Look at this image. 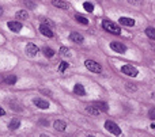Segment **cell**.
<instances>
[{
  "label": "cell",
  "instance_id": "obj_24",
  "mask_svg": "<svg viewBox=\"0 0 155 137\" xmlns=\"http://www.w3.org/2000/svg\"><path fill=\"white\" fill-rule=\"evenodd\" d=\"M83 8H84L87 12H93L94 11V5L91 4V3H88V2H86L84 4H83Z\"/></svg>",
  "mask_w": 155,
  "mask_h": 137
},
{
  "label": "cell",
  "instance_id": "obj_17",
  "mask_svg": "<svg viewBox=\"0 0 155 137\" xmlns=\"http://www.w3.org/2000/svg\"><path fill=\"white\" fill-rule=\"evenodd\" d=\"M3 83H4V84H8V86H12V84L16 83V76H14V75L5 76V78L3 79Z\"/></svg>",
  "mask_w": 155,
  "mask_h": 137
},
{
  "label": "cell",
  "instance_id": "obj_12",
  "mask_svg": "<svg viewBox=\"0 0 155 137\" xmlns=\"http://www.w3.org/2000/svg\"><path fill=\"white\" fill-rule=\"evenodd\" d=\"M70 40L74 41V42H76V43H82L83 41H84V38H83V35L79 34V33H71V34H70Z\"/></svg>",
  "mask_w": 155,
  "mask_h": 137
},
{
  "label": "cell",
  "instance_id": "obj_4",
  "mask_svg": "<svg viewBox=\"0 0 155 137\" xmlns=\"http://www.w3.org/2000/svg\"><path fill=\"white\" fill-rule=\"evenodd\" d=\"M121 72L125 73L127 76H132V78H136L137 76V69L134 67V65H124V67H121Z\"/></svg>",
  "mask_w": 155,
  "mask_h": 137
},
{
  "label": "cell",
  "instance_id": "obj_14",
  "mask_svg": "<svg viewBox=\"0 0 155 137\" xmlns=\"http://www.w3.org/2000/svg\"><path fill=\"white\" fill-rule=\"evenodd\" d=\"M74 92H75L76 95H80V97L86 95V90H84V87H83L80 83L75 84V87H74Z\"/></svg>",
  "mask_w": 155,
  "mask_h": 137
},
{
  "label": "cell",
  "instance_id": "obj_32",
  "mask_svg": "<svg viewBox=\"0 0 155 137\" xmlns=\"http://www.w3.org/2000/svg\"><path fill=\"white\" fill-rule=\"evenodd\" d=\"M2 15H3V8L0 7V16H2Z\"/></svg>",
  "mask_w": 155,
  "mask_h": 137
},
{
  "label": "cell",
  "instance_id": "obj_1",
  "mask_svg": "<svg viewBox=\"0 0 155 137\" xmlns=\"http://www.w3.org/2000/svg\"><path fill=\"white\" fill-rule=\"evenodd\" d=\"M102 27H104V30H106L107 33H112V34H116V35L121 34V27L112 21H104L102 22Z\"/></svg>",
  "mask_w": 155,
  "mask_h": 137
},
{
  "label": "cell",
  "instance_id": "obj_2",
  "mask_svg": "<svg viewBox=\"0 0 155 137\" xmlns=\"http://www.w3.org/2000/svg\"><path fill=\"white\" fill-rule=\"evenodd\" d=\"M84 65L88 71H91V72H94V73H101L102 72V67L97 61H94V60H86Z\"/></svg>",
  "mask_w": 155,
  "mask_h": 137
},
{
  "label": "cell",
  "instance_id": "obj_19",
  "mask_svg": "<svg viewBox=\"0 0 155 137\" xmlns=\"http://www.w3.org/2000/svg\"><path fill=\"white\" fill-rule=\"evenodd\" d=\"M75 19H76L78 23H82V24H84V26H87V24H88V21H87V19H86L84 16L79 15V14H76V15H75Z\"/></svg>",
  "mask_w": 155,
  "mask_h": 137
},
{
  "label": "cell",
  "instance_id": "obj_10",
  "mask_svg": "<svg viewBox=\"0 0 155 137\" xmlns=\"http://www.w3.org/2000/svg\"><path fill=\"white\" fill-rule=\"evenodd\" d=\"M52 4L57 8H61V10H68L70 8V4L64 0H52Z\"/></svg>",
  "mask_w": 155,
  "mask_h": 137
},
{
  "label": "cell",
  "instance_id": "obj_27",
  "mask_svg": "<svg viewBox=\"0 0 155 137\" xmlns=\"http://www.w3.org/2000/svg\"><path fill=\"white\" fill-rule=\"evenodd\" d=\"M148 117H150L151 119H155V109H151V110L148 111Z\"/></svg>",
  "mask_w": 155,
  "mask_h": 137
},
{
  "label": "cell",
  "instance_id": "obj_29",
  "mask_svg": "<svg viewBox=\"0 0 155 137\" xmlns=\"http://www.w3.org/2000/svg\"><path fill=\"white\" fill-rule=\"evenodd\" d=\"M128 2L131 3V4H137V5L142 4V0H128Z\"/></svg>",
  "mask_w": 155,
  "mask_h": 137
},
{
  "label": "cell",
  "instance_id": "obj_31",
  "mask_svg": "<svg viewBox=\"0 0 155 137\" xmlns=\"http://www.w3.org/2000/svg\"><path fill=\"white\" fill-rule=\"evenodd\" d=\"M4 114H5L4 109H3V107H0V116H4Z\"/></svg>",
  "mask_w": 155,
  "mask_h": 137
},
{
  "label": "cell",
  "instance_id": "obj_15",
  "mask_svg": "<svg viewBox=\"0 0 155 137\" xmlns=\"http://www.w3.org/2000/svg\"><path fill=\"white\" fill-rule=\"evenodd\" d=\"M53 126H54V129L59 130V132H64L65 128H67V124H65L64 121H60V119H59V121H56L53 124Z\"/></svg>",
  "mask_w": 155,
  "mask_h": 137
},
{
  "label": "cell",
  "instance_id": "obj_16",
  "mask_svg": "<svg viewBox=\"0 0 155 137\" xmlns=\"http://www.w3.org/2000/svg\"><path fill=\"white\" fill-rule=\"evenodd\" d=\"M93 105L95 106L99 111H107L109 110V106H107V103H105V102H94Z\"/></svg>",
  "mask_w": 155,
  "mask_h": 137
},
{
  "label": "cell",
  "instance_id": "obj_28",
  "mask_svg": "<svg viewBox=\"0 0 155 137\" xmlns=\"http://www.w3.org/2000/svg\"><path fill=\"white\" fill-rule=\"evenodd\" d=\"M127 88H128L129 91H136V87L132 86V83H127Z\"/></svg>",
  "mask_w": 155,
  "mask_h": 137
},
{
  "label": "cell",
  "instance_id": "obj_22",
  "mask_svg": "<svg viewBox=\"0 0 155 137\" xmlns=\"http://www.w3.org/2000/svg\"><path fill=\"white\" fill-rule=\"evenodd\" d=\"M60 54H61L63 57H70L71 56V52L68 48H65V46H61L60 48Z\"/></svg>",
  "mask_w": 155,
  "mask_h": 137
},
{
  "label": "cell",
  "instance_id": "obj_3",
  "mask_svg": "<svg viewBox=\"0 0 155 137\" xmlns=\"http://www.w3.org/2000/svg\"><path fill=\"white\" fill-rule=\"evenodd\" d=\"M105 128H106V130L107 132H110L112 135H116V136L121 135V129L118 128V125L116 124V122H113V121H106L105 122Z\"/></svg>",
  "mask_w": 155,
  "mask_h": 137
},
{
  "label": "cell",
  "instance_id": "obj_18",
  "mask_svg": "<svg viewBox=\"0 0 155 137\" xmlns=\"http://www.w3.org/2000/svg\"><path fill=\"white\" fill-rule=\"evenodd\" d=\"M21 126V121L19 119H12V121L10 122V125H8V128H10V130H16L18 128Z\"/></svg>",
  "mask_w": 155,
  "mask_h": 137
},
{
  "label": "cell",
  "instance_id": "obj_11",
  "mask_svg": "<svg viewBox=\"0 0 155 137\" xmlns=\"http://www.w3.org/2000/svg\"><path fill=\"white\" fill-rule=\"evenodd\" d=\"M120 24H123V26H135V19L132 18H127V16H121L120 18Z\"/></svg>",
  "mask_w": 155,
  "mask_h": 137
},
{
  "label": "cell",
  "instance_id": "obj_9",
  "mask_svg": "<svg viewBox=\"0 0 155 137\" xmlns=\"http://www.w3.org/2000/svg\"><path fill=\"white\" fill-rule=\"evenodd\" d=\"M26 53L29 54V56H31V57L37 56L38 48L34 45V43H27V45H26Z\"/></svg>",
  "mask_w": 155,
  "mask_h": 137
},
{
  "label": "cell",
  "instance_id": "obj_21",
  "mask_svg": "<svg viewBox=\"0 0 155 137\" xmlns=\"http://www.w3.org/2000/svg\"><path fill=\"white\" fill-rule=\"evenodd\" d=\"M146 34H147L148 38L155 40V29L154 27H147V29H146Z\"/></svg>",
  "mask_w": 155,
  "mask_h": 137
},
{
  "label": "cell",
  "instance_id": "obj_7",
  "mask_svg": "<svg viewBox=\"0 0 155 137\" xmlns=\"http://www.w3.org/2000/svg\"><path fill=\"white\" fill-rule=\"evenodd\" d=\"M33 103H34L38 109H42V110H46V109L49 107V103L46 102V100H44V99H40V98L33 99Z\"/></svg>",
  "mask_w": 155,
  "mask_h": 137
},
{
  "label": "cell",
  "instance_id": "obj_8",
  "mask_svg": "<svg viewBox=\"0 0 155 137\" xmlns=\"http://www.w3.org/2000/svg\"><path fill=\"white\" fill-rule=\"evenodd\" d=\"M7 26H8V29H10L11 31H14V33H19L22 30V23L21 22H8Z\"/></svg>",
  "mask_w": 155,
  "mask_h": 137
},
{
  "label": "cell",
  "instance_id": "obj_13",
  "mask_svg": "<svg viewBox=\"0 0 155 137\" xmlns=\"http://www.w3.org/2000/svg\"><path fill=\"white\" fill-rule=\"evenodd\" d=\"M86 111H87L88 114H91V116H94V117H97V116H99V113H101V111L98 110V109L95 107V106L94 105H88V106H86Z\"/></svg>",
  "mask_w": 155,
  "mask_h": 137
},
{
  "label": "cell",
  "instance_id": "obj_26",
  "mask_svg": "<svg viewBox=\"0 0 155 137\" xmlns=\"http://www.w3.org/2000/svg\"><path fill=\"white\" fill-rule=\"evenodd\" d=\"M41 22H42L44 24H46V26H49V27H53L54 26L53 22H51L48 18H41Z\"/></svg>",
  "mask_w": 155,
  "mask_h": 137
},
{
  "label": "cell",
  "instance_id": "obj_5",
  "mask_svg": "<svg viewBox=\"0 0 155 137\" xmlns=\"http://www.w3.org/2000/svg\"><path fill=\"white\" fill-rule=\"evenodd\" d=\"M110 49H113L117 53H125L127 52V46L123 45L121 42H112L110 43Z\"/></svg>",
  "mask_w": 155,
  "mask_h": 137
},
{
  "label": "cell",
  "instance_id": "obj_30",
  "mask_svg": "<svg viewBox=\"0 0 155 137\" xmlns=\"http://www.w3.org/2000/svg\"><path fill=\"white\" fill-rule=\"evenodd\" d=\"M25 3H26V4H27V5H29V7H34V3L29 2V0H26V2H25Z\"/></svg>",
  "mask_w": 155,
  "mask_h": 137
},
{
  "label": "cell",
  "instance_id": "obj_20",
  "mask_svg": "<svg viewBox=\"0 0 155 137\" xmlns=\"http://www.w3.org/2000/svg\"><path fill=\"white\" fill-rule=\"evenodd\" d=\"M42 52L46 57H53L54 56V50L52 48H48V46H45V48L42 49Z\"/></svg>",
  "mask_w": 155,
  "mask_h": 137
},
{
  "label": "cell",
  "instance_id": "obj_6",
  "mask_svg": "<svg viewBox=\"0 0 155 137\" xmlns=\"http://www.w3.org/2000/svg\"><path fill=\"white\" fill-rule=\"evenodd\" d=\"M40 31H41V34H42V35H45V37H48V38H52V37H53V31H52V30H51V27H49V26H46V24H41V26H40Z\"/></svg>",
  "mask_w": 155,
  "mask_h": 137
},
{
  "label": "cell",
  "instance_id": "obj_25",
  "mask_svg": "<svg viewBox=\"0 0 155 137\" xmlns=\"http://www.w3.org/2000/svg\"><path fill=\"white\" fill-rule=\"evenodd\" d=\"M67 68H68V62L63 61V62H61V64H60V65H59V72H60V73H63V72H64V71H65V69H67Z\"/></svg>",
  "mask_w": 155,
  "mask_h": 137
},
{
  "label": "cell",
  "instance_id": "obj_23",
  "mask_svg": "<svg viewBox=\"0 0 155 137\" xmlns=\"http://www.w3.org/2000/svg\"><path fill=\"white\" fill-rule=\"evenodd\" d=\"M16 18H18V19H27V18H29V14H27L25 10H21V11H18V12H16Z\"/></svg>",
  "mask_w": 155,
  "mask_h": 137
}]
</instances>
